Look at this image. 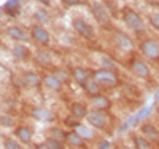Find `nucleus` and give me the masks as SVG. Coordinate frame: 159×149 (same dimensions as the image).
I'll list each match as a JSON object with an SVG mask.
<instances>
[{"mask_svg": "<svg viewBox=\"0 0 159 149\" xmlns=\"http://www.w3.org/2000/svg\"><path fill=\"white\" fill-rule=\"evenodd\" d=\"M141 52L146 58L151 61H158L159 59V42L152 38H146L141 42Z\"/></svg>", "mask_w": 159, "mask_h": 149, "instance_id": "nucleus-5", "label": "nucleus"}, {"mask_svg": "<svg viewBox=\"0 0 159 149\" xmlns=\"http://www.w3.org/2000/svg\"><path fill=\"white\" fill-rule=\"evenodd\" d=\"M130 70L135 74L137 77L139 78H143V79H146L150 77V67L147 66V63L145 61H142V59H133L131 61V65H130Z\"/></svg>", "mask_w": 159, "mask_h": 149, "instance_id": "nucleus-9", "label": "nucleus"}, {"mask_svg": "<svg viewBox=\"0 0 159 149\" xmlns=\"http://www.w3.org/2000/svg\"><path fill=\"white\" fill-rule=\"evenodd\" d=\"M12 53L16 59H20V61H24V59H27L29 56H31V52H29V49L27 46H24L23 44H16V45L13 46L12 49Z\"/></svg>", "mask_w": 159, "mask_h": 149, "instance_id": "nucleus-21", "label": "nucleus"}, {"mask_svg": "<svg viewBox=\"0 0 159 149\" xmlns=\"http://www.w3.org/2000/svg\"><path fill=\"white\" fill-rule=\"evenodd\" d=\"M82 88L85 90V92L88 94L89 96H94V95H98V94H101V86L94 81V79L90 77L86 81V83L82 86Z\"/></svg>", "mask_w": 159, "mask_h": 149, "instance_id": "nucleus-19", "label": "nucleus"}, {"mask_svg": "<svg viewBox=\"0 0 159 149\" xmlns=\"http://www.w3.org/2000/svg\"><path fill=\"white\" fill-rule=\"evenodd\" d=\"M34 58H36V62L39 63V65H41V66H51L52 62H53L51 53L47 52V50H41V49L36 52Z\"/></svg>", "mask_w": 159, "mask_h": 149, "instance_id": "nucleus-20", "label": "nucleus"}, {"mask_svg": "<svg viewBox=\"0 0 159 149\" xmlns=\"http://www.w3.org/2000/svg\"><path fill=\"white\" fill-rule=\"evenodd\" d=\"M90 104L93 106V110L107 111L111 107V100L102 94H98V95L90 96Z\"/></svg>", "mask_w": 159, "mask_h": 149, "instance_id": "nucleus-11", "label": "nucleus"}, {"mask_svg": "<svg viewBox=\"0 0 159 149\" xmlns=\"http://www.w3.org/2000/svg\"><path fill=\"white\" fill-rule=\"evenodd\" d=\"M28 149H36V148H33V147H31V148H28Z\"/></svg>", "mask_w": 159, "mask_h": 149, "instance_id": "nucleus-38", "label": "nucleus"}, {"mask_svg": "<svg viewBox=\"0 0 159 149\" xmlns=\"http://www.w3.org/2000/svg\"><path fill=\"white\" fill-rule=\"evenodd\" d=\"M90 8H92V15L94 20H96L99 25H102V27L110 25V15H109V11L102 3L93 2Z\"/></svg>", "mask_w": 159, "mask_h": 149, "instance_id": "nucleus-3", "label": "nucleus"}, {"mask_svg": "<svg viewBox=\"0 0 159 149\" xmlns=\"http://www.w3.org/2000/svg\"><path fill=\"white\" fill-rule=\"evenodd\" d=\"M122 17H123V23L126 24V27L131 32L137 34H142L145 32V23H143L142 17L134 9H125Z\"/></svg>", "mask_w": 159, "mask_h": 149, "instance_id": "nucleus-1", "label": "nucleus"}, {"mask_svg": "<svg viewBox=\"0 0 159 149\" xmlns=\"http://www.w3.org/2000/svg\"><path fill=\"white\" fill-rule=\"evenodd\" d=\"M114 44L123 52H130L134 49V44L131 41V38L122 32L114 33Z\"/></svg>", "mask_w": 159, "mask_h": 149, "instance_id": "nucleus-10", "label": "nucleus"}, {"mask_svg": "<svg viewBox=\"0 0 159 149\" xmlns=\"http://www.w3.org/2000/svg\"><path fill=\"white\" fill-rule=\"evenodd\" d=\"M70 112H72V115L74 117H77L78 120H81V119L86 117L89 111H88V108H86V106L84 103L74 102V103H72V106H70Z\"/></svg>", "mask_w": 159, "mask_h": 149, "instance_id": "nucleus-18", "label": "nucleus"}, {"mask_svg": "<svg viewBox=\"0 0 159 149\" xmlns=\"http://www.w3.org/2000/svg\"><path fill=\"white\" fill-rule=\"evenodd\" d=\"M54 75H56L62 83L69 82V81H70V77H72V75H69V73L66 70H61V69H58V70L54 73Z\"/></svg>", "mask_w": 159, "mask_h": 149, "instance_id": "nucleus-30", "label": "nucleus"}, {"mask_svg": "<svg viewBox=\"0 0 159 149\" xmlns=\"http://www.w3.org/2000/svg\"><path fill=\"white\" fill-rule=\"evenodd\" d=\"M7 33L12 40H15V41H27L28 40V33L24 31V29H21L20 27H16V25L9 27Z\"/></svg>", "mask_w": 159, "mask_h": 149, "instance_id": "nucleus-17", "label": "nucleus"}, {"mask_svg": "<svg viewBox=\"0 0 159 149\" xmlns=\"http://www.w3.org/2000/svg\"><path fill=\"white\" fill-rule=\"evenodd\" d=\"M44 143L47 144V147L49 149H65V144L64 143H60V141L53 140V138H49V137Z\"/></svg>", "mask_w": 159, "mask_h": 149, "instance_id": "nucleus-29", "label": "nucleus"}, {"mask_svg": "<svg viewBox=\"0 0 159 149\" xmlns=\"http://www.w3.org/2000/svg\"><path fill=\"white\" fill-rule=\"evenodd\" d=\"M43 82V79L39 77V74L28 71L23 75V78L20 79V84L21 86H27V87H37L40 83Z\"/></svg>", "mask_w": 159, "mask_h": 149, "instance_id": "nucleus-13", "label": "nucleus"}, {"mask_svg": "<svg viewBox=\"0 0 159 149\" xmlns=\"http://www.w3.org/2000/svg\"><path fill=\"white\" fill-rule=\"evenodd\" d=\"M80 124V121H78V119L77 117H74L73 115L72 116H68L66 119H65V126H68L69 128H76L77 126Z\"/></svg>", "mask_w": 159, "mask_h": 149, "instance_id": "nucleus-33", "label": "nucleus"}, {"mask_svg": "<svg viewBox=\"0 0 159 149\" xmlns=\"http://www.w3.org/2000/svg\"><path fill=\"white\" fill-rule=\"evenodd\" d=\"M15 135L21 143L24 144H31L32 143V131L29 130L27 126H20L15 130Z\"/></svg>", "mask_w": 159, "mask_h": 149, "instance_id": "nucleus-16", "label": "nucleus"}, {"mask_svg": "<svg viewBox=\"0 0 159 149\" xmlns=\"http://www.w3.org/2000/svg\"><path fill=\"white\" fill-rule=\"evenodd\" d=\"M74 131H76L78 135L84 138V140H93L94 138V132L90 130V128H88L86 126L78 124V126L74 128Z\"/></svg>", "mask_w": 159, "mask_h": 149, "instance_id": "nucleus-24", "label": "nucleus"}, {"mask_svg": "<svg viewBox=\"0 0 159 149\" xmlns=\"http://www.w3.org/2000/svg\"><path fill=\"white\" fill-rule=\"evenodd\" d=\"M72 77L73 79L76 81L80 86H84V84L86 83V81L89 78H90V74H89V71L86 70V69H84L81 66H77V67H74L73 70H72Z\"/></svg>", "mask_w": 159, "mask_h": 149, "instance_id": "nucleus-14", "label": "nucleus"}, {"mask_svg": "<svg viewBox=\"0 0 159 149\" xmlns=\"http://www.w3.org/2000/svg\"><path fill=\"white\" fill-rule=\"evenodd\" d=\"M148 23L152 28H155L157 31H159V13H152L148 16Z\"/></svg>", "mask_w": 159, "mask_h": 149, "instance_id": "nucleus-32", "label": "nucleus"}, {"mask_svg": "<svg viewBox=\"0 0 159 149\" xmlns=\"http://www.w3.org/2000/svg\"><path fill=\"white\" fill-rule=\"evenodd\" d=\"M61 2L65 4V6H69V7H73V6H78V4H81V0H61Z\"/></svg>", "mask_w": 159, "mask_h": 149, "instance_id": "nucleus-34", "label": "nucleus"}, {"mask_svg": "<svg viewBox=\"0 0 159 149\" xmlns=\"http://www.w3.org/2000/svg\"><path fill=\"white\" fill-rule=\"evenodd\" d=\"M48 137L53 138V140H57L60 143H64V144L66 143V132L58 127H52L48 131Z\"/></svg>", "mask_w": 159, "mask_h": 149, "instance_id": "nucleus-22", "label": "nucleus"}, {"mask_svg": "<svg viewBox=\"0 0 159 149\" xmlns=\"http://www.w3.org/2000/svg\"><path fill=\"white\" fill-rule=\"evenodd\" d=\"M31 115L33 119H36L39 121H44V123H52L56 119V115L48 108H43V107H33L31 110Z\"/></svg>", "mask_w": 159, "mask_h": 149, "instance_id": "nucleus-8", "label": "nucleus"}, {"mask_svg": "<svg viewBox=\"0 0 159 149\" xmlns=\"http://www.w3.org/2000/svg\"><path fill=\"white\" fill-rule=\"evenodd\" d=\"M66 143H69L72 147H77V148L85 145V140L76 131H70L66 133Z\"/></svg>", "mask_w": 159, "mask_h": 149, "instance_id": "nucleus-23", "label": "nucleus"}, {"mask_svg": "<svg viewBox=\"0 0 159 149\" xmlns=\"http://www.w3.org/2000/svg\"><path fill=\"white\" fill-rule=\"evenodd\" d=\"M37 2L44 4V6H51V0H37Z\"/></svg>", "mask_w": 159, "mask_h": 149, "instance_id": "nucleus-37", "label": "nucleus"}, {"mask_svg": "<svg viewBox=\"0 0 159 149\" xmlns=\"http://www.w3.org/2000/svg\"><path fill=\"white\" fill-rule=\"evenodd\" d=\"M31 36L33 37L34 41L43 46H48L49 42H51V34L41 25H33L31 29Z\"/></svg>", "mask_w": 159, "mask_h": 149, "instance_id": "nucleus-7", "label": "nucleus"}, {"mask_svg": "<svg viewBox=\"0 0 159 149\" xmlns=\"http://www.w3.org/2000/svg\"><path fill=\"white\" fill-rule=\"evenodd\" d=\"M141 132H142L143 137H146L150 143H155V141L159 140V131L157 130L155 126H152V124H150V123L142 124Z\"/></svg>", "mask_w": 159, "mask_h": 149, "instance_id": "nucleus-12", "label": "nucleus"}, {"mask_svg": "<svg viewBox=\"0 0 159 149\" xmlns=\"http://www.w3.org/2000/svg\"><path fill=\"white\" fill-rule=\"evenodd\" d=\"M33 17H34V20H36L37 23L44 24V23H47L49 20V15H48L47 11H44V9H37V11L34 12Z\"/></svg>", "mask_w": 159, "mask_h": 149, "instance_id": "nucleus-27", "label": "nucleus"}, {"mask_svg": "<svg viewBox=\"0 0 159 149\" xmlns=\"http://www.w3.org/2000/svg\"><path fill=\"white\" fill-rule=\"evenodd\" d=\"M36 149H49V148L47 147V144H45V143H41V144H37Z\"/></svg>", "mask_w": 159, "mask_h": 149, "instance_id": "nucleus-36", "label": "nucleus"}, {"mask_svg": "<svg viewBox=\"0 0 159 149\" xmlns=\"http://www.w3.org/2000/svg\"><path fill=\"white\" fill-rule=\"evenodd\" d=\"M19 0H8L6 4V9L8 11V13L11 15H19L17 8H19Z\"/></svg>", "mask_w": 159, "mask_h": 149, "instance_id": "nucleus-28", "label": "nucleus"}, {"mask_svg": "<svg viewBox=\"0 0 159 149\" xmlns=\"http://www.w3.org/2000/svg\"><path fill=\"white\" fill-rule=\"evenodd\" d=\"M111 145H110V143H109L107 140H102L101 143L98 144V149H110Z\"/></svg>", "mask_w": 159, "mask_h": 149, "instance_id": "nucleus-35", "label": "nucleus"}, {"mask_svg": "<svg viewBox=\"0 0 159 149\" xmlns=\"http://www.w3.org/2000/svg\"><path fill=\"white\" fill-rule=\"evenodd\" d=\"M3 145H4V149H24V147L21 144L19 141H16L15 138H11V137H6Z\"/></svg>", "mask_w": 159, "mask_h": 149, "instance_id": "nucleus-26", "label": "nucleus"}, {"mask_svg": "<svg viewBox=\"0 0 159 149\" xmlns=\"http://www.w3.org/2000/svg\"><path fill=\"white\" fill-rule=\"evenodd\" d=\"M43 83L44 86L49 90H53V91H60L62 88V82L54 75V74H49V75H45L43 78Z\"/></svg>", "mask_w": 159, "mask_h": 149, "instance_id": "nucleus-15", "label": "nucleus"}, {"mask_svg": "<svg viewBox=\"0 0 159 149\" xmlns=\"http://www.w3.org/2000/svg\"><path fill=\"white\" fill-rule=\"evenodd\" d=\"M134 145L135 149H152L151 143L143 136H134Z\"/></svg>", "mask_w": 159, "mask_h": 149, "instance_id": "nucleus-25", "label": "nucleus"}, {"mask_svg": "<svg viewBox=\"0 0 159 149\" xmlns=\"http://www.w3.org/2000/svg\"><path fill=\"white\" fill-rule=\"evenodd\" d=\"M86 120L92 127L102 130V128H105L106 124H107V116L103 113V111L90 110L86 115Z\"/></svg>", "mask_w": 159, "mask_h": 149, "instance_id": "nucleus-6", "label": "nucleus"}, {"mask_svg": "<svg viewBox=\"0 0 159 149\" xmlns=\"http://www.w3.org/2000/svg\"><path fill=\"white\" fill-rule=\"evenodd\" d=\"M92 78L101 87H116L119 83V79L116 71L106 70V69H98V70H96L93 73Z\"/></svg>", "mask_w": 159, "mask_h": 149, "instance_id": "nucleus-2", "label": "nucleus"}, {"mask_svg": "<svg viewBox=\"0 0 159 149\" xmlns=\"http://www.w3.org/2000/svg\"><path fill=\"white\" fill-rule=\"evenodd\" d=\"M0 124L4 127H13L15 126V119L9 115H2L0 116Z\"/></svg>", "mask_w": 159, "mask_h": 149, "instance_id": "nucleus-31", "label": "nucleus"}, {"mask_svg": "<svg viewBox=\"0 0 159 149\" xmlns=\"http://www.w3.org/2000/svg\"><path fill=\"white\" fill-rule=\"evenodd\" d=\"M72 25L74 28V31L85 40H93L96 37V31H94V28L88 21H85L84 19H80V17L73 19Z\"/></svg>", "mask_w": 159, "mask_h": 149, "instance_id": "nucleus-4", "label": "nucleus"}]
</instances>
